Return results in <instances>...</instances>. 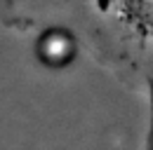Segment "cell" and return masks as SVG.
Returning a JSON list of instances; mask_svg holds the SVG:
<instances>
[{
	"label": "cell",
	"mask_w": 153,
	"mask_h": 150,
	"mask_svg": "<svg viewBox=\"0 0 153 150\" xmlns=\"http://www.w3.org/2000/svg\"><path fill=\"white\" fill-rule=\"evenodd\" d=\"M0 26L153 94V0H0Z\"/></svg>",
	"instance_id": "1"
},
{
	"label": "cell",
	"mask_w": 153,
	"mask_h": 150,
	"mask_svg": "<svg viewBox=\"0 0 153 150\" xmlns=\"http://www.w3.org/2000/svg\"><path fill=\"white\" fill-rule=\"evenodd\" d=\"M146 101V122H144V136L139 150H153V94L144 99Z\"/></svg>",
	"instance_id": "2"
}]
</instances>
